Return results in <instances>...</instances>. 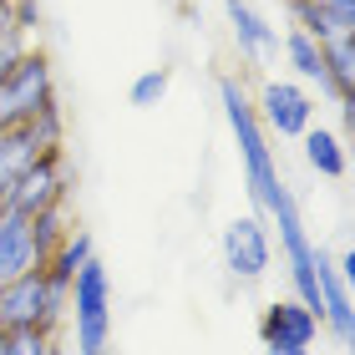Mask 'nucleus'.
Instances as JSON below:
<instances>
[{
	"label": "nucleus",
	"mask_w": 355,
	"mask_h": 355,
	"mask_svg": "<svg viewBox=\"0 0 355 355\" xmlns=\"http://www.w3.org/2000/svg\"><path fill=\"white\" fill-rule=\"evenodd\" d=\"M223 264H229L234 279H264L269 274V229L259 214L234 218L223 229Z\"/></svg>",
	"instance_id": "6"
},
{
	"label": "nucleus",
	"mask_w": 355,
	"mask_h": 355,
	"mask_svg": "<svg viewBox=\"0 0 355 355\" xmlns=\"http://www.w3.org/2000/svg\"><path fill=\"white\" fill-rule=\"evenodd\" d=\"M96 254V244H92V234L87 229H71L61 244L51 249V259H46L41 269H46V279H56V284H71L76 279V269H82L87 259Z\"/></svg>",
	"instance_id": "14"
},
{
	"label": "nucleus",
	"mask_w": 355,
	"mask_h": 355,
	"mask_svg": "<svg viewBox=\"0 0 355 355\" xmlns=\"http://www.w3.org/2000/svg\"><path fill=\"white\" fill-rule=\"evenodd\" d=\"M51 102H56L51 61H46L36 46H31V51H21V56L10 61L6 82H0V117L15 127V122H31L36 112H46Z\"/></svg>",
	"instance_id": "2"
},
{
	"label": "nucleus",
	"mask_w": 355,
	"mask_h": 355,
	"mask_svg": "<svg viewBox=\"0 0 355 355\" xmlns=\"http://www.w3.org/2000/svg\"><path fill=\"white\" fill-rule=\"evenodd\" d=\"M0 355H56V330H41V325L0 330Z\"/></svg>",
	"instance_id": "15"
},
{
	"label": "nucleus",
	"mask_w": 355,
	"mask_h": 355,
	"mask_svg": "<svg viewBox=\"0 0 355 355\" xmlns=\"http://www.w3.org/2000/svg\"><path fill=\"white\" fill-rule=\"evenodd\" d=\"M168 67H153V71H142L137 82H132V107H157L168 96Z\"/></svg>",
	"instance_id": "17"
},
{
	"label": "nucleus",
	"mask_w": 355,
	"mask_h": 355,
	"mask_svg": "<svg viewBox=\"0 0 355 355\" xmlns=\"http://www.w3.org/2000/svg\"><path fill=\"white\" fill-rule=\"evenodd\" d=\"M300 142H304V163H310L320 178H335V183H340V178L350 173V157H345V137H335L330 127H304L300 132Z\"/></svg>",
	"instance_id": "13"
},
{
	"label": "nucleus",
	"mask_w": 355,
	"mask_h": 355,
	"mask_svg": "<svg viewBox=\"0 0 355 355\" xmlns=\"http://www.w3.org/2000/svg\"><path fill=\"white\" fill-rule=\"evenodd\" d=\"M67 163H61V148H46L36 163L10 183V193L0 198V208H15V214H41L56 198H67Z\"/></svg>",
	"instance_id": "4"
},
{
	"label": "nucleus",
	"mask_w": 355,
	"mask_h": 355,
	"mask_svg": "<svg viewBox=\"0 0 355 355\" xmlns=\"http://www.w3.org/2000/svg\"><path fill=\"white\" fill-rule=\"evenodd\" d=\"M26 269H41L36 234H31V214L0 208V284L15 279V274H26Z\"/></svg>",
	"instance_id": "8"
},
{
	"label": "nucleus",
	"mask_w": 355,
	"mask_h": 355,
	"mask_svg": "<svg viewBox=\"0 0 355 355\" xmlns=\"http://www.w3.org/2000/svg\"><path fill=\"white\" fill-rule=\"evenodd\" d=\"M46 148H61V107L51 102L46 112H36L31 122L0 127V198L10 193V183L21 178Z\"/></svg>",
	"instance_id": "3"
},
{
	"label": "nucleus",
	"mask_w": 355,
	"mask_h": 355,
	"mask_svg": "<svg viewBox=\"0 0 355 355\" xmlns=\"http://www.w3.org/2000/svg\"><path fill=\"white\" fill-rule=\"evenodd\" d=\"M223 15H229V31H234L239 51H244L249 61H269V56H279V36H274V26L249 6V0H223Z\"/></svg>",
	"instance_id": "11"
},
{
	"label": "nucleus",
	"mask_w": 355,
	"mask_h": 355,
	"mask_svg": "<svg viewBox=\"0 0 355 355\" xmlns=\"http://www.w3.org/2000/svg\"><path fill=\"white\" fill-rule=\"evenodd\" d=\"M325 67H330V82L340 96L355 92V36H340V41H325ZM335 96V102H340Z\"/></svg>",
	"instance_id": "16"
},
{
	"label": "nucleus",
	"mask_w": 355,
	"mask_h": 355,
	"mask_svg": "<svg viewBox=\"0 0 355 355\" xmlns=\"http://www.w3.org/2000/svg\"><path fill=\"white\" fill-rule=\"evenodd\" d=\"M71 330H76V355H107L112 350V279L107 264L92 259L71 279Z\"/></svg>",
	"instance_id": "1"
},
{
	"label": "nucleus",
	"mask_w": 355,
	"mask_h": 355,
	"mask_svg": "<svg viewBox=\"0 0 355 355\" xmlns=\"http://www.w3.org/2000/svg\"><path fill=\"white\" fill-rule=\"evenodd\" d=\"M264 355H310L304 345H264Z\"/></svg>",
	"instance_id": "19"
},
{
	"label": "nucleus",
	"mask_w": 355,
	"mask_h": 355,
	"mask_svg": "<svg viewBox=\"0 0 355 355\" xmlns=\"http://www.w3.org/2000/svg\"><path fill=\"white\" fill-rule=\"evenodd\" d=\"M41 295H46L41 269H26V274H15V279H6L0 284V330L41 325Z\"/></svg>",
	"instance_id": "10"
},
{
	"label": "nucleus",
	"mask_w": 355,
	"mask_h": 355,
	"mask_svg": "<svg viewBox=\"0 0 355 355\" xmlns=\"http://www.w3.org/2000/svg\"><path fill=\"white\" fill-rule=\"evenodd\" d=\"M284 61H289V67H295L310 87H320L325 96H340V92H335V82H330V67H325V46H320L310 31L295 26V31L284 36Z\"/></svg>",
	"instance_id": "12"
},
{
	"label": "nucleus",
	"mask_w": 355,
	"mask_h": 355,
	"mask_svg": "<svg viewBox=\"0 0 355 355\" xmlns=\"http://www.w3.org/2000/svg\"><path fill=\"white\" fill-rule=\"evenodd\" d=\"M320 330L325 325H320V315L304 300H274L259 315V340L264 345H304L310 350L320 340Z\"/></svg>",
	"instance_id": "7"
},
{
	"label": "nucleus",
	"mask_w": 355,
	"mask_h": 355,
	"mask_svg": "<svg viewBox=\"0 0 355 355\" xmlns=\"http://www.w3.org/2000/svg\"><path fill=\"white\" fill-rule=\"evenodd\" d=\"M254 112H259V122H264V132L274 137H300L304 127L315 122V96L304 92L300 82H264L259 96H254Z\"/></svg>",
	"instance_id": "5"
},
{
	"label": "nucleus",
	"mask_w": 355,
	"mask_h": 355,
	"mask_svg": "<svg viewBox=\"0 0 355 355\" xmlns=\"http://www.w3.org/2000/svg\"><path fill=\"white\" fill-rule=\"evenodd\" d=\"M300 31L325 46V41H340V36H355V0H289Z\"/></svg>",
	"instance_id": "9"
},
{
	"label": "nucleus",
	"mask_w": 355,
	"mask_h": 355,
	"mask_svg": "<svg viewBox=\"0 0 355 355\" xmlns=\"http://www.w3.org/2000/svg\"><path fill=\"white\" fill-rule=\"evenodd\" d=\"M15 36V0H0V41Z\"/></svg>",
	"instance_id": "18"
}]
</instances>
